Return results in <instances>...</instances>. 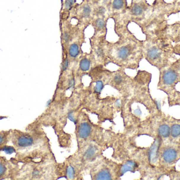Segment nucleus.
<instances>
[{"label": "nucleus", "instance_id": "obj_1", "mask_svg": "<svg viewBox=\"0 0 180 180\" xmlns=\"http://www.w3.org/2000/svg\"><path fill=\"white\" fill-rule=\"evenodd\" d=\"M143 55L151 65L159 70L177 60L172 42L162 36L146 38L143 41Z\"/></svg>", "mask_w": 180, "mask_h": 180}, {"label": "nucleus", "instance_id": "obj_2", "mask_svg": "<svg viewBox=\"0 0 180 180\" xmlns=\"http://www.w3.org/2000/svg\"><path fill=\"white\" fill-rule=\"evenodd\" d=\"M180 160V141H162L159 151L160 168L168 172Z\"/></svg>", "mask_w": 180, "mask_h": 180}, {"label": "nucleus", "instance_id": "obj_3", "mask_svg": "<svg viewBox=\"0 0 180 180\" xmlns=\"http://www.w3.org/2000/svg\"><path fill=\"white\" fill-rule=\"evenodd\" d=\"M159 70L158 89L167 94L169 99L174 94L176 90V85L180 82V74L172 64Z\"/></svg>", "mask_w": 180, "mask_h": 180}, {"label": "nucleus", "instance_id": "obj_4", "mask_svg": "<svg viewBox=\"0 0 180 180\" xmlns=\"http://www.w3.org/2000/svg\"><path fill=\"white\" fill-rule=\"evenodd\" d=\"M17 170L14 161H9L4 156H0V180L13 179Z\"/></svg>", "mask_w": 180, "mask_h": 180}, {"label": "nucleus", "instance_id": "obj_5", "mask_svg": "<svg viewBox=\"0 0 180 180\" xmlns=\"http://www.w3.org/2000/svg\"><path fill=\"white\" fill-rule=\"evenodd\" d=\"M161 36L172 43H180V22L168 24Z\"/></svg>", "mask_w": 180, "mask_h": 180}, {"label": "nucleus", "instance_id": "obj_6", "mask_svg": "<svg viewBox=\"0 0 180 180\" xmlns=\"http://www.w3.org/2000/svg\"><path fill=\"white\" fill-rule=\"evenodd\" d=\"M162 141V139L161 137L156 136L154 142L148 151V159L151 165H158L159 168H160L159 166V151Z\"/></svg>", "mask_w": 180, "mask_h": 180}, {"label": "nucleus", "instance_id": "obj_7", "mask_svg": "<svg viewBox=\"0 0 180 180\" xmlns=\"http://www.w3.org/2000/svg\"><path fill=\"white\" fill-rule=\"evenodd\" d=\"M170 136L168 141H180V120L169 117Z\"/></svg>", "mask_w": 180, "mask_h": 180}, {"label": "nucleus", "instance_id": "obj_8", "mask_svg": "<svg viewBox=\"0 0 180 180\" xmlns=\"http://www.w3.org/2000/svg\"><path fill=\"white\" fill-rule=\"evenodd\" d=\"M150 7V6L147 5L145 3H135L131 8V13L134 17H143L147 11L149 9Z\"/></svg>", "mask_w": 180, "mask_h": 180}, {"label": "nucleus", "instance_id": "obj_9", "mask_svg": "<svg viewBox=\"0 0 180 180\" xmlns=\"http://www.w3.org/2000/svg\"><path fill=\"white\" fill-rule=\"evenodd\" d=\"M91 132V127L87 122H82L79 126L78 130V136L81 138H86L90 136Z\"/></svg>", "mask_w": 180, "mask_h": 180}, {"label": "nucleus", "instance_id": "obj_10", "mask_svg": "<svg viewBox=\"0 0 180 180\" xmlns=\"http://www.w3.org/2000/svg\"><path fill=\"white\" fill-rule=\"evenodd\" d=\"M10 139V130H0V151L4 149Z\"/></svg>", "mask_w": 180, "mask_h": 180}, {"label": "nucleus", "instance_id": "obj_11", "mask_svg": "<svg viewBox=\"0 0 180 180\" xmlns=\"http://www.w3.org/2000/svg\"><path fill=\"white\" fill-rule=\"evenodd\" d=\"M95 179L97 180H111V174L107 168L102 169L97 174Z\"/></svg>", "mask_w": 180, "mask_h": 180}, {"label": "nucleus", "instance_id": "obj_12", "mask_svg": "<svg viewBox=\"0 0 180 180\" xmlns=\"http://www.w3.org/2000/svg\"><path fill=\"white\" fill-rule=\"evenodd\" d=\"M80 53V48L77 43L71 44L69 48V54L72 58H75Z\"/></svg>", "mask_w": 180, "mask_h": 180}, {"label": "nucleus", "instance_id": "obj_13", "mask_svg": "<svg viewBox=\"0 0 180 180\" xmlns=\"http://www.w3.org/2000/svg\"><path fill=\"white\" fill-rule=\"evenodd\" d=\"M90 66H91V62L90 60L86 58L82 59L79 63V67L80 69L84 72L88 71L89 70Z\"/></svg>", "mask_w": 180, "mask_h": 180}, {"label": "nucleus", "instance_id": "obj_14", "mask_svg": "<svg viewBox=\"0 0 180 180\" xmlns=\"http://www.w3.org/2000/svg\"><path fill=\"white\" fill-rule=\"evenodd\" d=\"M97 149L94 146H91L89 147L86 149L84 154L85 158L89 160L92 159L97 153Z\"/></svg>", "mask_w": 180, "mask_h": 180}, {"label": "nucleus", "instance_id": "obj_15", "mask_svg": "<svg viewBox=\"0 0 180 180\" xmlns=\"http://www.w3.org/2000/svg\"><path fill=\"white\" fill-rule=\"evenodd\" d=\"M128 172H131L132 173L135 172V168H133L129 164L125 163L122 165L121 168V176H123L124 174H126Z\"/></svg>", "mask_w": 180, "mask_h": 180}, {"label": "nucleus", "instance_id": "obj_16", "mask_svg": "<svg viewBox=\"0 0 180 180\" xmlns=\"http://www.w3.org/2000/svg\"><path fill=\"white\" fill-rule=\"evenodd\" d=\"M123 6H124L123 0H113L112 2V7L114 10H121L123 8Z\"/></svg>", "mask_w": 180, "mask_h": 180}, {"label": "nucleus", "instance_id": "obj_17", "mask_svg": "<svg viewBox=\"0 0 180 180\" xmlns=\"http://www.w3.org/2000/svg\"><path fill=\"white\" fill-rule=\"evenodd\" d=\"M91 12V9L90 5L86 4L83 7L82 12V15L83 17L88 18L90 16Z\"/></svg>", "mask_w": 180, "mask_h": 180}, {"label": "nucleus", "instance_id": "obj_18", "mask_svg": "<svg viewBox=\"0 0 180 180\" xmlns=\"http://www.w3.org/2000/svg\"><path fill=\"white\" fill-rule=\"evenodd\" d=\"M75 170L73 166L69 165L66 169V175L69 179H73L75 177Z\"/></svg>", "mask_w": 180, "mask_h": 180}, {"label": "nucleus", "instance_id": "obj_19", "mask_svg": "<svg viewBox=\"0 0 180 180\" xmlns=\"http://www.w3.org/2000/svg\"><path fill=\"white\" fill-rule=\"evenodd\" d=\"M95 26L99 30L104 29L105 27V22L102 18H98L95 21Z\"/></svg>", "mask_w": 180, "mask_h": 180}, {"label": "nucleus", "instance_id": "obj_20", "mask_svg": "<svg viewBox=\"0 0 180 180\" xmlns=\"http://www.w3.org/2000/svg\"><path fill=\"white\" fill-rule=\"evenodd\" d=\"M103 83L101 80H98L95 82L94 90L96 93H100L103 89Z\"/></svg>", "mask_w": 180, "mask_h": 180}, {"label": "nucleus", "instance_id": "obj_21", "mask_svg": "<svg viewBox=\"0 0 180 180\" xmlns=\"http://www.w3.org/2000/svg\"><path fill=\"white\" fill-rule=\"evenodd\" d=\"M113 80L114 82H115V84H116L118 85H119L123 82V78L121 74H117L114 77Z\"/></svg>", "mask_w": 180, "mask_h": 180}, {"label": "nucleus", "instance_id": "obj_22", "mask_svg": "<svg viewBox=\"0 0 180 180\" xmlns=\"http://www.w3.org/2000/svg\"><path fill=\"white\" fill-rule=\"evenodd\" d=\"M172 65L175 69L177 70L178 73L180 75V58L179 59H177V60L174 61Z\"/></svg>", "mask_w": 180, "mask_h": 180}, {"label": "nucleus", "instance_id": "obj_23", "mask_svg": "<svg viewBox=\"0 0 180 180\" xmlns=\"http://www.w3.org/2000/svg\"><path fill=\"white\" fill-rule=\"evenodd\" d=\"M62 39L65 42H69L71 40V36L68 32H64L62 34Z\"/></svg>", "mask_w": 180, "mask_h": 180}, {"label": "nucleus", "instance_id": "obj_24", "mask_svg": "<svg viewBox=\"0 0 180 180\" xmlns=\"http://www.w3.org/2000/svg\"><path fill=\"white\" fill-rule=\"evenodd\" d=\"M68 118L69 120H71V122H73L74 124H76V120L73 116V111H69L68 114Z\"/></svg>", "mask_w": 180, "mask_h": 180}, {"label": "nucleus", "instance_id": "obj_25", "mask_svg": "<svg viewBox=\"0 0 180 180\" xmlns=\"http://www.w3.org/2000/svg\"><path fill=\"white\" fill-rule=\"evenodd\" d=\"M174 53L180 57V43H176L174 46Z\"/></svg>", "mask_w": 180, "mask_h": 180}, {"label": "nucleus", "instance_id": "obj_26", "mask_svg": "<svg viewBox=\"0 0 180 180\" xmlns=\"http://www.w3.org/2000/svg\"><path fill=\"white\" fill-rule=\"evenodd\" d=\"M106 12V9L103 7H99L97 9V14L99 15H104V13Z\"/></svg>", "mask_w": 180, "mask_h": 180}, {"label": "nucleus", "instance_id": "obj_27", "mask_svg": "<svg viewBox=\"0 0 180 180\" xmlns=\"http://www.w3.org/2000/svg\"><path fill=\"white\" fill-rule=\"evenodd\" d=\"M174 9L175 13L179 12L180 11V0H175V3L174 4Z\"/></svg>", "mask_w": 180, "mask_h": 180}, {"label": "nucleus", "instance_id": "obj_28", "mask_svg": "<svg viewBox=\"0 0 180 180\" xmlns=\"http://www.w3.org/2000/svg\"><path fill=\"white\" fill-rule=\"evenodd\" d=\"M69 60H68V59H65V60H64L62 66V70L63 71H65L68 69V68L69 67Z\"/></svg>", "mask_w": 180, "mask_h": 180}, {"label": "nucleus", "instance_id": "obj_29", "mask_svg": "<svg viewBox=\"0 0 180 180\" xmlns=\"http://www.w3.org/2000/svg\"><path fill=\"white\" fill-rule=\"evenodd\" d=\"M126 163L128 164H129L133 168H137V167L139 166L138 164L136 162H135V161H132V160H127V161H126Z\"/></svg>", "mask_w": 180, "mask_h": 180}, {"label": "nucleus", "instance_id": "obj_30", "mask_svg": "<svg viewBox=\"0 0 180 180\" xmlns=\"http://www.w3.org/2000/svg\"><path fill=\"white\" fill-rule=\"evenodd\" d=\"M75 80L74 78L70 80L69 82V88H73L75 86Z\"/></svg>", "mask_w": 180, "mask_h": 180}, {"label": "nucleus", "instance_id": "obj_31", "mask_svg": "<svg viewBox=\"0 0 180 180\" xmlns=\"http://www.w3.org/2000/svg\"><path fill=\"white\" fill-rule=\"evenodd\" d=\"M114 105L117 108L121 107V105H122V102H121V100L119 99L116 100L115 101V103H114Z\"/></svg>", "mask_w": 180, "mask_h": 180}, {"label": "nucleus", "instance_id": "obj_32", "mask_svg": "<svg viewBox=\"0 0 180 180\" xmlns=\"http://www.w3.org/2000/svg\"><path fill=\"white\" fill-rule=\"evenodd\" d=\"M64 7H65V8L66 9V10H70L71 7H72V5H71L70 3L65 1V3H64Z\"/></svg>", "mask_w": 180, "mask_h": 180}, {"label": "nucleus", "instance_id": "obj_33", "mask_svg": "<svg viewBox=\"0 0 180 180\" xmlns=\"http://www.w3.org/2000/svg\"><path fill=\"white\" fill-rule=\"evenodd\" d=\"M103 50L101 48H98L97 50L96 51V53L98 57H101L103 55Z\"/></svg>", "mask_w": 180, "mask_h": 180}, {"label": "nucleus", "instance_id": "obj_34", "mask_svg": "<svg viewBox=\"0 0 180 180\" xmlns=\"http://www.w3.org/2000/svg\"><path fill=\"white\" fill-rule=\"evenodd\" d=\"M134 114L136 116H140L142 114V111L140 108H137L134 111Z\"/></svg>", "mask_w": 180, "mask_h": 180}, {"label": "nucleus", "instance_id": "obj_35", "mask_svg": "<svg viewBox=\"0 0 180 180\" xmlns=\"http://www.w3.org/2000/svg\"><path fill=\"white\" fill-rule=\"evenodd\" d=\"M65 1H68V2H69V3H70L72 5H73L74 3L75 2L74 0H65Z\"/></svg>", "mask_w": 180, "mask_h": 180}, {"label": "nucleus", "instance_id": "obj_36", "mask_svg": "<svg viewBox=\"0 0 180 180\" xmlns=\"http://www.w3.org/2000/svg\"><path fill=\"white\" fill-rule=\"evenodd\" d=\"M51 103V100L48 101L47 103V106H49L50 105V103Z\"/></svg>", "mask_w": 180, "mask_h": 180}, {"label": "nucleus", "instance_id": "obj_37", "mask_svg": "<svg viewBox=\"0 0 180 180\" xmlns=\"http://www.w3.org/2000/svg\"><path fill=\"white\" fill-rule=\"evenodd\" d=\"M108 1H109V0H103V2L104 3L107 2Z\"/></svg>", "mask_w": 180, "mask_h": 180}, {"label": "nucleus", "instance_id": "obj_38", "mask_svg": "<svg viewBox=\"0 0 180 180\" xmlns=\"http://www.w3.org/2000/svg\"><path fill=\"white\" fill-rule=\"evenodd\" d=\"M74 1H75V2L76 0H74Z\"/></svg>", "mask_w": 180, "mask_h": 180}]
</instances>
